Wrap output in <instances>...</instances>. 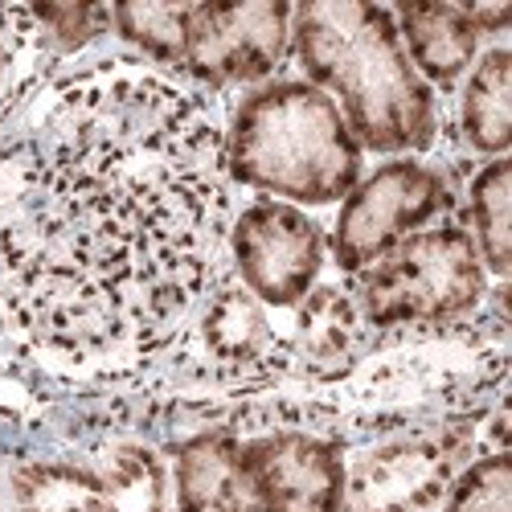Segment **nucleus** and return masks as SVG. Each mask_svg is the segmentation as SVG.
Here are the masks:
<instances>
[{
  "label": "nucleus",
  "mask_w": 512,
  "mask_h": 512,
  "mask_svg": "<svg viewBox=\"0 0 512 512\" xmlns=\"http://www.w3.org/2000/svg\"><path fill=\"white\" fill-rule=\"evenodd\" d=\"M242 467L259 512H340L345 508V447L316 431H267L242 439Z\"/></svg>",
  "instance_id": "9b49d317"
},
{
  "label": "nucleus",
  "mask_w": 512,
  "mask_h": 512,
  "mask_svg": "<svg viewBox=\"0 0 512 512\" xmlns=\"http://www.w3.org/2000/svg\"><path fill=\"white\" fill-rule=\"evenodd\" d=\"M467 218H472V242L480 250L484 271L496 279L508 275L512 267V164L508 156L488 160L472 177L467 189Z\"/></svg>",
  "instance_id": "f3484780"
},
{
  "label": "nucleus",
  "mask_w": 512,
  "mask_h": 512,
  "mask_svg": "<svg viewBox=\"0 0 512 512\" xmlns=\"http://www.w3.org/2000/svg\"><path fill=\"white\" fill-rule=\"evenodd\" d=\"M226 123L205 91L103 58L0 99V328L140 373L230 271Z\"/></svg>",
  "instance_id": "f257e3e1"
},
{
  "label": "nucleus",
  "mask_w": 512,
  "mask_h": 512,
  "mask_svg": "<svg viewBox=\"0 0 512 512\" xmlns=\"http://www.w3.org/2000/svg\"><path fill=\"white\" fill-rule=\"evenodd\" d=\"M291 369H304L316 381L332 386L345 377L361 353L369 349V324L349 287L316 283L300 304H295V328L287 336Z\"/></svg>",
  "instance_id": "f8f14e48"
},
{
  "label": "nucleus",
  "mask_w": 512,
  "mask_h": 512,
  "mask_svg": "<svg viewBox=\"0 0 512 512\" xmlns=\"http://www.w3.org/2000/svg\"><path fill=\"white\" fill-rule=\"evenodd\" d=\"M463 463V435L410 431L369 447L345 476L340 512H431Z\"/></svg>",
  "instance_id": "9d476101"
},
{
  "label": "nucleus",
  "mask_w": 512,
  "mask_h": 512,
  "mask_svg": "<svg viewBox=\"0 0 512 512\" xmlns=\"http://www.w3.org/2000/svg\"><path fill=\"white\" fill-rule=\"evenodd\" d=\"M226 173L287 205H332L361 181V144L320 87L275 78L234 107Z\"/></svg>",
  "instance_id": "7ed1b4c3"
},
{
  "label": "nucleus",
  "mask_w": 512,
  "mask_h": 512,
  "mask_svg": "<svg viewBox=\"0 0 512 512\" xmlns=\"http://www.w3.org/2000/svg\"><path fill=\"white\" fill-rule=\"evenodd\" d=\"M390 349L361 353V361L332 381L353 402L373 406H447L484 414L488 402L504 398V328L472 324H431V328H398Z\"/></svg>",
  "instance_id": "20e7f679"
},
{
  "label": "nucleus",
  "mask_w": 512,
  "mask_h": 512,
  "mask_svg": "<svg viewBox=\"0 0 512 512\" xmlns=\"http://www.w3.org/2000/svg\"><path fill=\"white\" fill-rule=\"evenodd\" d=\"M394 13L402 50L426 87L451 91L480 54V29L455 0H402Z\"/></svg>",
  "instance_id": "ddd939ff"
},
{
  "label": "nucleus",
  "mask_w": 512,
  "mask_h": 512,
  "mask_svg": "<svg viewBox=\"0 0 512 512\" xmlns=\"http://www.w3.org/2000/svg\"><path fill=\"white\" fill-rule=\"evenodd\" d=\"M324 250L328 238L312 213L275 197L246 205L226 238L230 271L267 308H295L304 300L320 279Z\"/></svg>",
  "instance_id": "6e6552de"
},
{
  "label": "nucleus",
  "mask_w": 512,
  "mask_h": 512,
  "mask_svg": "<svg viewBox=\"0 0 512 512\" xmlns=\"http://www.w3.org/2000/svg\"><path fill=\"white\" fill-rule=\"evenodd\" d=\"M443 512H512V463L508 451H484L451 480Z\"/></svg>",
  "instance_id": "aec40b11"
},
{
  "label": "nucleus",
  "mask_w": 512,
  "mask_h": 512,
  "mask_svg": "<svg viewBox=\"0 0 512 512\" xmlns=\"http://www.w3.org/2000/svg\"><path fill=\"white\" fill-rule=\"evenodd\" d=\"M353 300L369 332L455 324L488 300V271L472 234L459 222H439L361 271Z\"/></svg>",
  "instance_id": "39448f33"
},
{
  "label": "nucleus",
  "mask_w": 512,
  "mask_h": 512,
  "mask_svg": "<svg viewBox=\"0 0 512 512\" xmlns=\"http://www.w3.org/2000/svg\"><path fill=\"white\" fill-rule=\"evenodd\" d=\"M37 41L33 17L25 5H0V82L21 62V54Z\"/></svg>",
  "instance_id": "4be33fe9"
},
{
  "label": "nucleus",
  "mask_w": 512,
  "mask_h": 512,
  "mask_svg": "<svg viewBox=\"0 0 512 512\" xmlns=\"http://www.w3.org/2000/svg\"><path fill=\"white\" fill-rule=\"evenodd\" d=\"M451 205L455 197L439 168L414 156L386 160L369 177H361L349 189V197L340 201L332 226V259L340 271L357 279L377 259H386L394 246H402L410 234L447 218Z\"/></svg>",
  "instance_id": "423d86ee"
},
{
  "label": "nucleus",
  "mask_w": 512,
  "mask_h": 512,
  "mask_svg": "<svg viewBox=\"0 0 512 512\" xmlns=\"http://www.w3.org/2000/svg\"><path fill=\"white\" fill-rule=\"evenodd\" d=\"M291 50L369 152H426L439 136L435 91L410 66L394 13L373 0H308L291 9Z\"/></svg>",
  "instance_id": "f03ea898"
},
{
  "label": "nucleus",
  "mask_w": 512,
  "mask_h": 512,
  "mask_svg": "<svg viewBox=\"0 0 512 512\" xmlns=\"http://www.w3.org/2000/svg\"><path fill=\"white\" fill-rule=\"evenodd\" d=\"M189 0H136V5H115L111 9V29L148 54L160 66H177L185 58V37H189Z\"/></svg>",
  "instance_id": "6ab92c4d"
},
{
  "label": "nucleus",
  "mask_w": 512,
  "mask_h": 512,
  "mask_svg": "<svg viewBox=\"0 0 512 512\" xmlns=\"http://www.w3.org/2000/svg\"><path fill=\"white\" fill-rule=\"evenodd\" d=\"M177 512H259L242 467V439L226 426L197 431L173 451Z\"/></svg>",
  "instance_id": "4468645a"
},
{
  "label": "nucleus",
  "mask_w": 512,
  "mask_h": 512,
  "mask_svg": "<svg viewBox=\"0 0 512 512\" xmlns=\"http://www.w3.org/2000/svg\"><path fill=\"white\" fill-rule=\"evenodd\" d=\"M168 357L234 390H263L291 373L287 336L271 324L267 304L254 300L234 271H226L218 287L205 295V304Z\"/></svg>",
  "instance_id": "0eeeda50"
},
{
  "label": "nucleus",
  "mask_w": 512,
  "mask_h": 512,
  "mask_svg": "<svg viewBox=\"0 0 512 512\" xmlns=\"http://www.w3.org/2000/svg\"><path fill=\"white\" fill-rule=\"evenodd\" d=\"M13 512H103L99 467L74 459H25L9 472Z\"/></svg>",
  "instance_id": "dca6fc26"
},
{
  "label": "nucleus",
  "mask_w": 512,
  "mask_h": 512,
  "mask_svg": "<svg viewBox=\"0 0 512 512\" xmlns=\"http://www.w3.org/2000/svg\"><path fill=\"white\" fill-rule=\"evenodd\" d=\"M103 512H164L168 508V472L164 459L144 443H123L99 467Z\"/></svg>",
  "instance_id": "a211bd4d"
},
{
  "label": "nucleus",
  "mask_w": 512,
  "mask_h": 512,
  "mask_svg": "<svg viewBox=\"0 0 512 512\" xmlns=\"http://www.w3.org/2000/svg\"><path fill=\"white\" fill-rule=\"evenodd\" d=\"M291 50V5L246 0V5H193L181 70L205 87L267 82Z\"/></svg>",
  "instance_id": "1a4fd4ad"
},
{
  "label": "nucleus",
  "mask_w": 512,
  "mask_h": 512,
  "mask_svg": "<svg viewBox=\"0 0 512 512\" xmlns=\"http://www.w3.org/2000/svg\"><path fill=\"white\" fill-rule=\"evenodd\" d=\"M37 29V41H46L50 50L70 54L82 50L87 41L111 29V9L103 5H25Z\"/></svg>",
  "instance_id": "412c9836"
},
{
  "label": "nucleus",
  "mask_w": 512,
  "mask_h": 512,
  "mask_svg": "<svg viewBox=\"0 0 512 512\" xmlns=\"http://www.w3.org/2000/svg\"><path fill=\"white\" fill-rule=\"evenodd\" d=\"M459 132L467 148L496 160L512 144V50L492 46L484 50L472 70L459 99Z\"/></svg>",
  "instance_id": "2eb2a0df"
}]
</instances>
